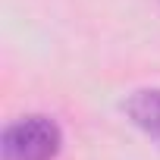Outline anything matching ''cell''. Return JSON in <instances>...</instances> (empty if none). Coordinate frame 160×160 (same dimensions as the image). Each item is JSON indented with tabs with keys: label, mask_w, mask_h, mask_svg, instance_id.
<instances>
[{
	"label": "cell",
	"mask_w": 160,
	"mask_h": 160,
	"mask_svg": "<svg viewBox=\"0 0 160 160\" xmlns=\"http://www.w3.org/2000/svg\"><path fill=\"white\" fill-rule=\"evenodd\" d=\"M63 148V126L47 113L16 116L0 132V160H60Z\"/></svg>",
	"instance_id": "6da1fadb"
},
{
	"label": "cell",
	"mask_w": 160,
	"mask_h": 160,
	"mask_svg": "<svg viewBox=\"0 0 160 160\" xmlns=\"http://www.w3.org/2000/svg\"><path fill=\"white\" fill-rule=\"evenodd\" d=\"M126 119L154 144H160V88H135L122 101Z\"/></svg>",
	"instance_id": "7a4b0ae2"
}]
</instances>
